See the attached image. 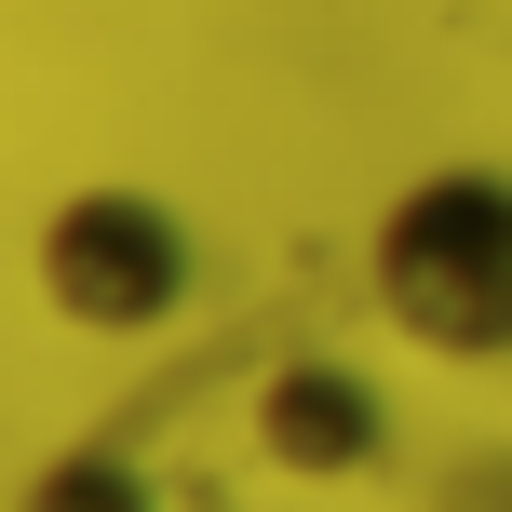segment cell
I'll return each instance as SVG.
<instances>
[{"instance_id": "cell-3", "label": "cell", "mask_w": 512, "mask_h": 512, "mask_svg": "<svg viewBox=\"0 0 512 512\" xmlns=\"http://www.w3.org/2000/svg\"><path fill=\"white\" fill-rule=\"evenodd\" d=\"M256 459L297 472V486H351V472H378V459H391L378 378H364V364H337V351L270 364V378H256Z\"/></svg>"}, {"instance_id": "cell-2", "label": "cell", "mask_w": 512, "mask_h": 512, "mask_svg": "<svg viewBox=\"0 0 512 512\" xmlns=\"http://www.w3.org/2000/svg\"><path fill=\"white\" fill-rule=\"evenodd\" d=\"M27 270H41L54 324H81V337H149V324L189 310V216L162 203V189L95 176V189H68V203L41 216Z\"/></svg>"}, {"instance_id": "cell-4", "label": "cell", "mask_w": 512, "mask_h": 512, "mask_svg": "<svg viewBox=\"0 0 512 512\" xmlns=\"http://www.w3.org/2000/svg\"><path fill=\"white\" fill-rule=\"evenodd\" d=\"M14 512H149V472L122 445H68V459H41L14 486Z\"/></svg>"}, {"instance_id": "cell-1", "label": "cell", "mask_w": 512, "mask_h": 512, "mask_svg": "<svg viewBox=\"0 0 512 512\" xmlns=\"http://www.w3.org/2000/svg\"><path fill=\"white\" fill-rule=\"evenodd\" d=\"M378 324L432 364H512V162H432L364 243Z\"/></svg>"}]
</instances>
